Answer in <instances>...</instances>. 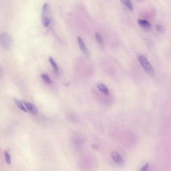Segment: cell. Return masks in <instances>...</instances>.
I'll return each mask as SVG.
<instances>
[{"label":"cell","mask_w":171,"mask_h":171,"mask_svg":"<svg viewBox=\"0 0 171 171\" xmlns=\"http://www.w3.org/2000/svg\"><path fill=\"white\" fill-rule=\"evenodd\" d=\"M78 42L79 44V47L80 49L81 52L83 53L86 57H89L90 56V52L89 51L87 46L86 45L83 40L80 37H78Z\"/></svg>","instance_id":"cell-6"},{"label":"cell","mask_w":171,"mask_h":171,"mask_svg":"<svg viewBox=\"0 0 171 171\" xmlns=\"http://www.w3.org/2000/svg\"><path fill=\"white\" fill-rule=\"evenodd\" d=\"M120 1L130 11H133L134 7L131 0H120Z\"/></svg>","instance_id":"cell-11"},{"label":"cell","mask_w":171,"mask_h":171,"mask_svg":"<svg viewBox=\"0 0 171 171\" xmlns=\"http://www.w3.org/2000/svg\"><path fill=\"white\" fill-rule=\"evenodd\" d=\"M50 7L48 3H45L43 6L42 13V23L45 27L49 26L50 23Z\"/></svg>","instance_id":"cell-3"},{"label":"cell","mask_w":171,"mask_h":171,"mask_svg":"<svg viewBox=\"0 0 171 171\" xmlns=\"http://www.w3.org/2000/svg\"><path fill=\"white\" fill-rule=\"evenodd\" d=\"M5 160L6 161V163H7L8 164H11V156H10V155L8 152H7V151H6L5 152Z\"/></svg>","instance_id":"cell-14"},{"label":"cell","mask_w":171,"mask_h":171,"mask_svg":"<svg viewBox=\"0 0 171 171\" xmlns=\"http://www.w3.org/2000/svg\"><path fill=\"white\" fill-rule=\"evenodd\" d=\"M98 89L101 91V92L106 95H108L109 94V91L107 87L104 84H99L97 85Z\"/></svg>","instance_id":"cell-10"},{"label":"cell","mask_w":171,"mask_h":171,"mask_svg":"<svg viewBox=\"0 0 171 171\" xmlns=\"http://www.w3.org/2000/svg\"><path fill=\"white\" fill-rule=\"evenodd\" d=\"M41 78L44 81L45 83H47V84H52V81L50 78L49 77V75H47V74H43L41 75Z\"/></svg>","instance_id":"cell-13"},{"label":"cell","mask_w":171,"mask_h":171,"mask_svg":"<svg viewBox=\"0 0 171 171\" xmlns=\"http://www.w3.org/2000/svg\"><path fill=\"white\" fill-rule=\"evenodd\" d=\"M12 43V39L9 33L5 32L0 35V45L3 49L7 51L11 50Z\"/></svg>","instance_id":"cell-2"},{"label":"cell","mask_w":171,"mask_h":171,"mask_svg":"<svg viewBox=\"0 0 171 171\" xmlns=\"http://www.w3.org/2000/svg\"><path fill=\"white\" fill-rule=\"evenodd\" d=\"M23 103L26 109L33 116H37L38 114V110L37 108L33 104L25 100H23Z\"/></svg>","instance_id":"cell-5"},{"label":"cell","mask_w":171,"mask_h":171,"mask_svg":"<svg viewBox=\"0 0 171 171\" xmlns=\"http://www.w3.org/2000/svg\"><path fill=\"white\" fill-rule=\"evenodd\" d=\"M2 74V69L1 66L0 65V77L1 76Z\"/></svg>","instance_id":"cell-17"},{"label":"cell","mask_w":171,"mask_h":171,"mask_svg":"<svg viewBox=\"0 0 171 171\" xmlns=\"http://www.w3.org/2000/svg\"><path fill=\"white\" fill-rule=\"evenodd\" d=\"M138 59L146 74L151 77H153L155 75V71L151 63L146 57L142 55L139 54L138 56Z\"/></svg>","instance_id":"cell-1"},{"label":"cell","mask_w":171,"mask_h":171,"mask_svg":"<svg viewBox=\"0 0 171 171\" xmlns=\"http://www.w3.org/2000/svg\"><path fill=\"white\" fill-rule=\"evenodd\" d=\"M14 101L15 102V104H16L17 106L19 108V109H20L22 111L24 112L25 113H27V110L26 109L23 102H21L20 100L18 99L17 98H14Z\"/></svg>","instance_id":"cell-8"},{"label":"cell","mask_w":171,"mask_h":171,"mask_svg":"<svg viewBox=\"0 0 171 171\" xmlns=\"http://www.w3.org/2000/svg\"><path fill=\"white\" fill-rule=\"evenodd\" d=\"M149 168V164L146 163L144 166L142 167L140 171H148Z\"/></svg>","instance_id":"cell-15"},{"label":"cell","mask_w":171,"mask_h":171,"mask_svg":"<svg viewBox=\"0 0 171 171\" xmlns=\"http://www.w3.org/2000/svg\"><path fill=\"white\" fill-rule=\"evenodd\" d=\"M138 23L139 26L142 28L146 29V30H149L151 28V24L149 22L146 20H142V19H139L138 21Z\"/></svg>","instance_id":"cell-7"},{"label":"cell","mask_w":171,"mask_h":171,"mask_svg":"<svg viewBox=\"0 0 171 171\" xmlns=\"http://www.w3.org/2000/svg\"><path fill=\"white\" fill-rule=\"evenodd\" d=\"M111 157L116 164L123 166L124 165V160L121 155L117 151H113L111 153Z\"/></svg>","instance_id":"cell-4"},{"label":"cell","mask_w":171,"mask_h":171,"mask_svg":"<svg viewBox=\"0 0 171 171\" xmlns=\"http://www.w3.org/2000/svg\"><path fill=\"white\" fill-rule=\"evenodd\" d=\"M49 62L50 63L51 65L52 66L53 70H54L56 74H58L59 72V69L58 66L57 65L56 62L55 61L52 57H50L49 58Z\"/></svg>","instance_id":"cell-12"},{"label":"cell","mask_w":171,"mask_h":171,"mask_svg":"<svg viewBox=\"0 0 171 171\" xmlns=\"http://www.w3.org/2000/svg\"><path fill=\"white\" fill-rule=\"evenodd\" d=\"M95 37L97 41L98 44L99 45L101 49H104V41L103 39L102 38V36L99 33H96Z\"/></svg>","instance_id":"cell-9"},{"label":"cell","mask_w":171,"mask_h":171,"mask_svg":"<svg viewBox=\"0 0 171 171\" xmlns=\"http://www.w3.org/2000/svg\"><path fill=\"white\" fill-rule=\"evenodd\" d=\"M156 28L158 31H159V32H162L164 30V28H163V26H162L161 25H157L156 26Z\"/></svg>","instance_id":"cell-16"}]
</instances>
